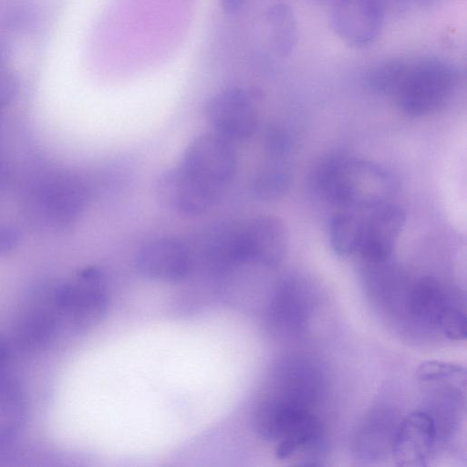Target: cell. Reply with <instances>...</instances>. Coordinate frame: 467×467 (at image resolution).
I'll use <instances>...</instances> for the list:
<instances>
[{
	"label": "cell",
	"instance_id": "cell-1",
	"mask_svg": "<svg viewBox=\"0 0 467 467\" xmlns=\"http://www.w3.org/2000/svg\"><path fill=\"white\" fill-rule=\"evenodd\" d=\"M316 192L338 209L368 208L393 201L394 176L371 161L346 155H329L315 167Z\"/></svg>",
	"mask_w": 467,
	"mask_h": 467
},
{
	"label": "cell",
	"instance_id": "cell-2",
	"mask_svg": "<svg viewBox=\"0 0 467 467\" xmlns=\"http://www.w3.org/2000/svg\"><path fill=\"white\" fill-rule=\"evenodd\" d=\"M458 81V71L445 61L410 62L392 98L405 113L423 116L443 106L451 97Z\"/></svg>",
	"mask_w": 467,
	"mask_h": 467
},
{
	"label": "cell",
	"instance_id": "cell-3",
	"mask_svg": "<svg viewBox=\"0 0 467 467\" xmlns=\"http://www.w3.org/2000/svg\"><path fill=\"white\" fill-rule=\"evenodd\" d=\"M54 298L62 323L67 322L76 332L98 326L109 306L105 276L93 266L82 269L71 281L55 286Z\"/></svg>",
	"mask_w": 467,
	"mask_h": 467
},
{
	"label": "cell",
	"instance_id": "cell-4",
	"mask_svg": "<svg viewBox=\"0 0 467 467\" xmlns=\"http://www.w3.org/2000/svg\"><path fill=\"white\" fill-rule=\"evenodd\" d=\"M288 235L285 224L275 216L262 215L232 229V251L235 265L254 263L277 265L285 256Z\"/></svg>",
	"mask_w": 467,
	"mask_h": 467
},
{
	"label": "cell",
	"instance_id": "cell-5",
	"mask_svg": "<svg viewBox=\"0 0 467 467\" xmlns=\"http://www.w3.org/2000/svg\"><path fill=\"white\" fill-rule=\"evenodd\" d=\"M54 287L36 288L15 321L13 344L32 354L46 348L57 336L62 318L54 298Z\"/></svg>",
	"mask_w": 467,
	"mask_h": 467
},
{
	"label": "cell",
	"instance_id": "cell-6",
	"mask_svg": "<svg viewBox=\"0 0 467 467\" xmlns=\"http://www.w3.org/2000/svg\"><path fill=\"white\" fill-rule=\"evenodd\" d=\"M180 165L201 181L223 191L236 172L237 153L232 140L217 132L205 133L189 144Z\"/></svg>",
	"mask_w": 467,
	"mask_h": 467
},
{
	"label": "cell",
	"instance_id": "cell-7",
	"mask_svg": "<svg viewBox=\"0 0 467 467\" xmlns=\"http://www.w3.org/2000/svg\"><path fill=\"white\" fill-rule=\"evenodd\" d=\"M404 223L405 213L393 201L363 209L357 255L363 263L391 259Z\"/></svg>",
	"mask_w": 467,
	"mask_h": 467
},
{
	"label": "cell",
	"instance_id": "cell-8",
	"mask_svg": "<svg viewBox=\"0 0 467 467\" xmlns=\"http://www.w3.org/2000/svg\"><path fill=\"white\" fill-rule=\"evenodd\" d=\"M205 115L216 132L232 141L250 138L259 119L254 96L240 88L213 95L206 103Z\"/></svg>",
	"mask_w": 467,
	"mask_h": 467
},
{
	"label": "cell",
	"instance_id": "cell-9",
	"mask_svg": "<svg viewBox=\"0 0 467 467\" xmlns=\"http://www.w3.org/2000/svg\"><path fill=\"white\" fill-rule=\"evenodd\" d=\"M159 199L183 214L197 215L212 208L222 191L201 181L182 166L163 171L157 180Z\"/></svg>",
	"mask_w": 467,
	"mask_h": 467
},
{
	"label": "cell",
	"instance_id": "cell-10",
	"mask_svg": "<svg viewBox=\"0 0 467 467\" xmlns=\"http://www.w3.org/2000/svg\"><path fill=\"white\" fill-rule=\"evenodd\" d=\"M438 441L433 419L426 410L409 414L398 426L392 439L396 462L404 467L427 464Z\"/></svg>",
	"mask_w": 467,
	"mask_h": 467
},
{
	"label": "cell",
	"instance_id": "cell-11",
	"mask_svg": "<svg viewBox=\"0 0 467 467\" xmlns=\"http://www.w3.org/2000/svg\"><path fill=\"white\" fill-rule=\"evenodd\" d=\"M383 23L379 0H338L332 13V24L338 36L357 47L373 42Z\"/></svg>",
	"mask_w": 467,
	"mask_h": 467
},
{
	"label": "cell",
	"instance_id": "cell-12",
	"mask_svg": "<svg viewBox=\"0 0 467 467\" xmlns=\"http://www.w3.org/2000/svg\"><path fill=\"white\" fill-rule=\"evenodd\" d=\"M138 271L148 278L161 281H179L192 267V258L186 246L171 238H162L143 246L136 257Z\"/></svg>",
	"mask_w": 467,
	"mask_h": 467
},
{
	"label": "cell",
	"instance_id": "cell-13",
	"mask_svg": "<svg viewBox=\"0 0 467 467\" xmlns=\"http://www.w3.org/2000/svg\"><path fill=\"white\" fill-rule=\"evenodd\" d=\"M27 416V400L12 374L0 378V448H13Z\"/></svg>",
	"mask_w": 467,
	"mask_h": 467
},
{
	"label": "cell",
	"instance_id": "cell-14",
	"mask_svg": "<svg viewBox=\"0 0 467 467\" xmlns=\"http://www.w3.org/2000/svg\"><path fill=\"white\" fill-rule=\"evenodd\" d=\"M305 292V286L296 279L285 280L278 286L268 312L274 328L296 331L303 326L307 309Z\"/></svg>",
	"mask_w": 467,
	"mask_h": 467
},
{
	"label": "cell",
	"instance_id": "cell-15",
	"mask_svg": "<svg viewBox=\"0 0 467 467\" xmlns=\"http://www.w3.org/2000/svg\"><path fill=\"white\" fill-rule=\"evenodd\" d=\"M86 200L82 182L74 177H63L47 186L40 202L47 216L65 223L78 216Z\"/></svg>",
	"mask_w": 467,
	"mask_h": 467
},
{
	"label": "cell",
	"instance_id": "cell-16",
	"mask_svg": "<svg viewBox=\"0 0 467 467\" xmlns=\"http://www.w3.org/2000/svg\"><path fill=\"white\" fill-rule=\"evenodd\" d=\"M409 312L426 325L437 327L444 311L452 305L443 285L433 277L417 281L409 290Z\"/></svg>",
	"mask_w": 467,
	"mask_h": 467
},
{
	"label": "cell",
	"instance_id": "cell-17",
	"mask_svg": "<svg viewBox=\"0 0 467 467\" xmlns=\"http://www.w3.org/2000/svg\"><path fill=\"white\" fill-rule=\"evenodd\" d=\"M363 208L339 209L329 225V240L336 254L340 256L357 255Z\"/></svg>",
	"mask_w": 467,
	"mask_h": 467
},
{
	"label": "cell",
	"instance_id": "cell-18",
	"mask_svg": "<svg viewBox=\"0 0 467 467\" xmlns=\"http://www.w3.org/2000/svg\"><path fill=\"white\" fill-rule=\"evenodd\" d=\"M266 24L270 42L281 56H287L294 49L297 39L295 15L285 4H276L267 12Z\"/></svg>",
	"mask_w": 467,
	"mask_h": 467
},
{
	"label": "cell",
	"instance_id": "cell-19",
	"mask_svg": "<svg viewBox=\"0 0 467 467\" xmlns=\"http://www.w3.org/2000/svg\"><path fill=\"white\" fill-rule=\"evenodd\" d=\"M409 64V61L399 58L385 60L368 72L367 83L374 91L392 97Z\"/></svg>",
	"mask_w": 467,
	"mask_h": 467
},
{
	"label": "cell",
	"instance_id": "cell-20",
	"mask_svg": "<svg viewBox=\"0 0 467 467\" xmlns=\"http://www.w3.org/2000/svg\"><path fill=\"white\" fill-rule=\"evenodd\" d=\"M417 377L425 382H442L461 390L465 387L466 374L464 368L453 364L439 361H427L422 363L418 370Z\"/></svg>",
	"mask_w": 467,
	"mask_h": 467
},
{
	"label": "cell",
	"instance_id": "cell-21",
	"mask_svg": "<svg viewBox=\"0 0 467 467\" xmlns=\"http://www.w3.org/2000/svg\"><path fill=\"white\" fill-rule=\"evenodd\" d=\"M289 182L287 171L278 166L266 167L256 173L252 182L254 194L262 199H272L282 194Z\"/></svg>",
	"mask_w": 467,
	"mask_h": 467
},
{
	"label": "cell",
	"instance_id": "cell-22",
	"mask_svg": "<svg viewBox=\"0 0 467 467\" xmlns=\"http://www.w3.org/2000/svg\"><path fill=\"white\" fill-rule=\"evenodd\" d=\"M437 328L451 340H464L467 328L464 312L459 306L451 305L439 319Z\"/></svg>",
	"mask_w": 467,
	"mask_h": 467
},
{
	"label": "cell",
	"instance_id": "cell-23",
	"mask_svg": "<svg viewBox=\"0 0 467 467\" xmlns=\"http://www.w3.org/2000/svg\"><path fill=\"white\" fill-rule=\"evenodd\" d=\"M5 59L6 49L0 45V109L13 99L18 88L16 75L5 67Z\"/></svg>",
	"mask_w": 467,
	"mask_h": 467
},
{
	"label": "cell",
	"instance_id": "cell-24",
	"mask_svg": "<svg viewBox=\"0 0 467 467\" xmlns=\"http://www.w3.org/2000/svg\"><path fill=\"white\" fill-rule=\"evenodd\" d=\"M288 139L280 130L273 129L266 135L267 150L274 155H281L288 149Z\"/></svg>",
	"mask_w": 467,
	"mask_h": 467
},
{
	"label": "cell",
	"instance_id": "cell-25",
	"mask_svg": "<svg viewBox=\"0 0 467 467\" xmlns=\"http://www.w3.org/2000/svg\"><path fill=\"white\" fill-rule=\"evenodd\" d=\"M12 358V345L0 337V378L11 373Z\"/></svg>",
	"mask_w": 467,
	"mask_h": 467
},
{
	"label": "cell",
	"instance_id": "cell-26",
	"mask_svg": "<svg viewBox=\"0 0 467 467\" xmlns=\"http://www.w3.org/2000/svg\"><path fill=\"white\" fill-rule=\"evenodd\" d=\"M17 242L18 234L16 231L0 227V255L13 250Z\"/></svg>",
	"mask_w": 467,
	"mask_h": 467
},
{
	"label": "cell",
	"instance_id": "cell-27",
	"mask_svg": "<svg viewBox=\"0 0 467 467\" xmlns=\"http://www.w3.org/2000/svg\"><path fill=\"white\" fill-rule=\"evenodd\" d=\"M246 1L247 0H218L222 10L228 15L238 13L245 5Z\"/></svg>",
	"mask_w": 467,
	"mask_h": 467
}]
</instances>
